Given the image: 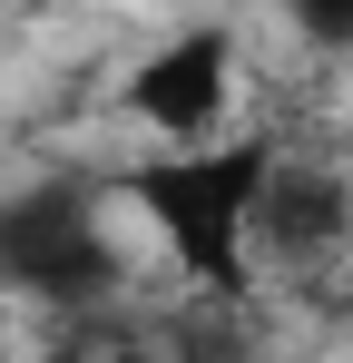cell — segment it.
<instances>
[{
	"instance_id": "1",
	"label": "cell",
	"mask_w": 353,
	"mask_h": 363,
	"mask_svg": "<svg viewBox=\"0 0 353 363\" xmlns=\"http://www.w3.org/2000/svg\"><path fill=\"white\" fill-rule=\"evenodd\" d=\"M265 167H275V138H186V147L147 157L128 177L138 216L167 236L186 285H206V295H245L255 285V196H265Z\"/></svg>"
},
{
	"instance_id": "2",
	"label": "cell",
	"mask_w": 353,
	"mask_h": 363,
	"mask_svg": "<svg viewBox=\"0 0 353 363\" xmlns=\"http://www.w3.org/2000/svg\"><path fill=\"white\" fill-rule=\"evenodd\" d=\"M118 285H128V245H118L99 186H20V196H0V295L99 304Z\"/></svg>"
},
{
	"instance_id": "4",
	"label": "cell",
	"mask_w": 353,
	"mask_h": 363,
	"mask_svg": "<svg viewBox=\"0 0 353 363\" xmlns=\"http://www.w3.org/2000/svg\"><path fill=\"white\" fill-rule=\"evenodd\" d=\"M304 50H353V0H285Z\"/></svg>"
},
{
	"instance_id": "3",
	"label": "cell",
	"mask_w": 353,
	"mask_h": 363,
	"mask_svg": "<svg viewBox=\"0 0 353 363\" xmlns=\"http://www.w3.org/2000/svg\"><path fill=\"white\" fill-rule=\"evenodd\" d=\"M235 99V30L226 20H196V30H176V40H157L147 60L118 79V108L147 128L157 147H186V138H216V118H226Z\"/></svg>"
}]
</instances>
